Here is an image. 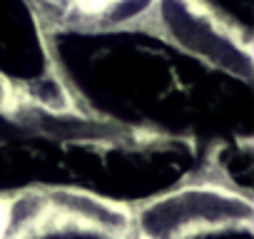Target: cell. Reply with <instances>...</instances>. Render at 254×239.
Listing matches in <instances>:
<instances>
[{"mask_svg": "<svg viewBox=\"0 0 254 239\" xmlns=\"http://www.w3.org/2000/svg\"><path fill=\"white\" fill-rule=\"evenodd\" d=\"M130 217L132 239H254L249 194L214 179L185 184Z\"/></svg>", "mask_w": 254, "mask_h": 239, "instance_id": "6da1fadb", "label": "cell"}, {"mask_svg": "<svg viewBox=\"0 0 254 239\" xmlns=\"http://www.w3.org/2000/svg\"><path fill=\"white\" fill-rule=\"evenodd\" d=\"M0 239H132V217L97 197L33 189L10 202Z\"/></svg>", "mask_w": 254, "mask_h": 239, "instance_id": "7a4b0ae2", "label": "cell"}, {"mask_svg": "<svg viewBox=\"0 0 254 239\" xmlns=\"http://www.w3.org/2000/svg\"><path fill=\"white\" fill-rule=\"evenodd\" d=\"M199 10L194 18L207 23V28L232 45L247 62L252 58L254 38V0H197Z\"/></svg>", "mask_w": 254, "mask_h": 239, "instance_id": "3957f363", "label": "cell"}]
</instances>
